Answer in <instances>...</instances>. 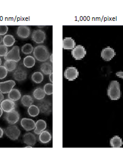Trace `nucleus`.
Instances as JSON below:
<instances>
[{"label": "nucleus", "mask_w": 123, "mask_h": 156, "mask_svg": "<svg viewBox=\"0 0 123 156\" xmlns=\"http://www.w3.org/2000/svg\"><path fill=\"white\" fill-rule=\"evenodd\" d=\"M22 51L25 54H29L34 51V47L30 44H26L22 48Z\"/></svg>", "instance_id": "nucleus-30"}, {"label": "nucleus", "mask_w": 123, "mask_h": 156, "mask_svg": "<svg viewBox=\"0 0 123 156\" xmlns=\"http://www.w3.org/2000/svg\"><path fill=\"white\" fill-rule=\"evenodd\" d=\"M50 61H51V63H52V54H51V56H50Z\"/></svg>", "instance_id": "nucleus-41"}, {"label": "nucleus", "mask_w": 123, "mask_h": 156, "mask_svg": "<svg viewBox=\"0 0 123 156\" xmlns=\"http://www.w3.org/2000/svg\"><path fill=\"white\" fill-rule=\"evenodd\" d=\"M23 63L25 67L27 68H32L35 64V59L34 57L31 56H28L24 59Z\"/></svg>", "instance_id": "nucleus-23"}, {"label": "nucleus", "mask_w": 123, "mask_h": 156, "mask_svg": "<svg viewBox=\"0 0 123 156\" xmlns=\"http://www.w3.org/2000/svg\"><path fill=\"white\" fill-rule=\"evenodd\" d=\"M5 119L9 124H15L19 120L20 115L18 112L13 110L12 111L7 112L5 116Z\"/></svg>", "instance_id": "nucleus-11"}, {"label": "nucleus", "mask_w": 123, "mask_h": 156, "mask_svg": "<svg viewBox=\"0 0 123 156\" xmlns=\"http://www.w3.org/2000/svg\"><path fill=\"white\" fill-rule=\"evenodd\" d=\"M72 54L74 59L76 60H81L83 59L86 56V50L83 46L77 45L72 49Z\"/></svg>", "instance_id": "nucleus-5"}, {"label": "nucleus", "mask_w": 123, "mask_h": 156, "mask_svg": "<svg viewBox=\"0 0 123 156\" xmlns=\"http://www.w3.org/2000/svg\"><path fill=\"white\" fill-rule=\"evenodd\" d=\"M34 55L37 60L42 62L47 61L50 57V53L43 45L37 46L34 49Z\"/></svg>", "instance_id": "nucleus-2"}, {"label": "nucleus", "mask_w": 123, "mask_h": 156, "mask_svg": "<svg viewBox=\"0 0 123 156\" xmlns=\"http://www.w3.org/2000/svg\"><path fill=\"white\" fill-rule=\"evenodd\" d=\"M108 96L111 100H118L121 97L120 84L117 81L110 82L107 91Z\"/></svg>", "instance_id": "nucleus-1"}, {"label": "nucleus", "mask_w": 123, "mask_h": 156, "mask_svg": "<svg viewBox=\"0 0 123 156\" xmlns=\"http://www.w3.org/2000/svg\"><path fill=\"white\" fill-rule=\"evenodd\" d=\"M40 69L44 74L50 75L52 72V66L51 63L45 62L41 65Z\"/></svg>", "instance_id": "nucleus-21"}, {"label": "nucleus", "mask_w": 123, "mask_h": 156, "mask_svg": "<svg viewBox=\"0 0 123 156\" xmlns=\"http://www.w3.org/2000/svg\"><path fill=\"white\" fill-rule=\"evenodd\" d=\"M3 43L7 47H10L15 43V38L12 35H7L3 38Z\"/></svg>", "instance_id": "nucleus-24"}, {"label": "nucleus", "mask_w": 123, "mask_h": 156, "mask_svg": "<svg viewBox=\"0 0 123 156\" xmlns=\"http://www.w3.org/2000/svg\"><path fill=\"white\" fill-rule=\"evenodd\" d=\"M4 66L5 67L7 71L12 72L16 69L17 66V63L12 60H6L4 63Z\"/></svg>", "instance_id": "nucleus-26"}, {"label": "nucleus", "mask_w": 123, "mask_h": 156, "mask_svg": "<svg viewBox=\"0 0 123 156\" xmlns=\"http://www.w3.org/2000/svg\"><path fill=\"white\" fill-rule=\"evenodd\" d=\"M22 140L24 143L31 146H34L36 143V136L31 133L24 134L22 138Z\"/></svg>", "instance_id": "nucleus-15"}, {"label": "nucleus", "mask_w": 123, "mask_h": 156, "mask_svg": "<svg viewBox=\"0 0 123 156\" xmlns=\"http://www.w3.org/2000/svg\"><path fill=\"white\" fill-rule=\"evenodd\" d=\"M1 108H2L3 111L7 113L15 110L16 108V104L13 101L10 99H7L3 100L1 102Z\"/></svg>", "instance_id": "nucleus-12"}, {"label": "nucleus", "mask_w": 123, "mask_h": 156, "mask_svg": "<svg viewBox=\"0 0 123 156\" xmlns=\"http://www.w3.org/2000/svg\"><path fill=\"white\" fill-rule=\"evenodd\" d=\"M35 122L34 120L31 119L23 118L21 121V125L22 127L25 131H31L35 128Z\"/></svg>", "instance_id": "nucleus-13"}, {"label": "nucleus", "mask_w": 123, "mask_h": 156, "mask_svg": "<svg viewBox=\"0 0 123 156\" xmlns=\"http://www.w3.org/2000/svg\"><path fill=\"white\" fill-rule=\"evenodd\" d=\"M8 53L7 47L4 45H0V57H4Z\"/></svg>", "instance_id": "nucleus-33"}, {"label": "nucleus", "mask_w": 123, "mask_h": 156, "mask_svg": "<svg viewBox=\"0 0 123 156\" xmlns=\"http://www.w3.org/2000/svg\"><path fill=\"white\" fill-rule=\"evenodd\" d=\"M30 32L31 30L29 27L27 26H19L17 31V35L19 37L24 39L29 37Z\"/></svg>", "instance_id": "nucleus-14"}, {"label": "nucleus", "mask_w": 123, "mask_h": 156, "mask_svg": "<svg viewBox=\"0 0 123 156\" xmlns=\"http://www.w3.org/2000/svg\"><path fill=\"white\" fill-rule=\"evenodd\" d=\"M37 106L42 113L45 115H48L52 111V106L51 104L47 100H42L40 101L38 104Z\"/></svg>", "instance_id": "nucleus-9"}, {"label": "nucleus", "mask_w": 123, "mask_h": 156, "mask_svg": "<svg viewBox=\"0 0 123 156\" xmlns=\"http://www.w3.org/2000/svg\"><path fill=\"white\" fill-rule=\"evenodd\" d=\"M16 85L14 81L10 80L6 82H0V92L2 94L9 93Z\"/></svg>", "instance_id": "nucleus-10"}, {"label": "nucleus", "mask_w": 123, "mask_h": 156, "mask_svg": "<svg viewBox=\"0 0 123 156\" xmlns=\"http://www.w3.org/2000/svg\"><path fill=\"white\" fill-rule=\"evenodd\" d=\"M7 74V69L4 66H0V79H4Z\"/></svg>", "instance_id": "nucleus-32"}, {"label": "nucleus", "mask_w": 123, "mask_h": 156, "mask_svg": "<svg viewBox=\"0 0 123 156\" xmlns=\"http://www.w3.org/2000/svg\"><path fill=\"white\" fill-rule=\"evenodd\" d=\"M75 42L71 37H66L63 39V48L66 50H72L75 47Z\"/></svg>", "instance_id": "nucleus-17"}, {"label": "nucleus", "mask_w": 123, "mask_h": 156, "mask_svg": "<svg viewBox=\"0 0 123 156\" xmlns=\"http://www.w3.org/2000/svg\"><path fill=\"white\" fill-rule=\"evenodd\" d=\"M46 38L45 33L41 30H34L32 34V39L37 44H42Z\"/></svg>", "instance_id": "nucleus-8"}, {"label": "nucleus", "mask_w": 123, "mask_h": 156, "mask_svg": "<svg viewBox=\"0 0 123 156\" xmlns=\"http://www.w3.org/2000/svg\"><path fill=\"white\" fill-rule=\"evenodd\" d=\"M3 114V110L2 109V108L0 107V117H1V116Z\"/></svg>", "instance_id": "nucleus-39"}, {"label": "nucleus", "mask_w": 123, "mask_h": 156, "mask_svg": "<svg viewBox=\"0 0 123 156\" xmlns=\"http://www.w3.org/2000/svg\"><path fill=\"white\" fill-rule=\"evenodd\" d=\"M110 145L112 148H121L123 145V140L120 136L117 135L114 136L110 140Z\"/></svg>", "instance_id": "nucleus-19"}, {"label": "nucleus", "mask_w": 123, "mask_h": 156, "mask_svg": "<svg viewBox=\"0 0 123 156\" xmlns=\"http://www.w3.org/2000/svg\"><path fill=\"white\" fill-rule=\"evenodd\" d=\"M34 99L29 95H24L22 98V103L25 107H29L34 103Z\"/></svg>", "instance_id": "nucleus-27"}, {"label": "nucleus", "mask_w": 123, "mask_h": 156, "mask_svg": "<svg viewBox=\"0 0 123 156\" xmlns=\"http://www.w3.org/2000/svg\"><path fill=\"white\" fill-rule=\"evenodd\" d=\"M3 134H4V131L0 127V138H1L3 136Z\"/></svg>", "instance_id": "nucleus-37"}, {"label": "nucleus", "mask_w": 123, "mask_h": 156, "mask_svg": "<svg viewBox=\"0 0 123 156\" xmlns=\"http://www.w3.org/2000/svg\"><path fill=\"white\" fill-rule=\"evenodd\" d=\"M2 42H3V38L1 35H0V44L2 43Z\"/></svg>", "instance_id": "nucleus-40"}, {"label": "nucleus", "mask_w": 123, "mask_h": 156, "mask_svg": "<svg viewBox=\"0 0 123 156\" xmlns=\"http://www.w3.org/2000/svg\"><path fill=\"white\" fill-rule=\"evenodd\" d=\"M8 27L7 26H0V35H4L7 33Z\"/></svg>", "instance_id": "nucleus-34"}, {"label": "nucleus", "mask_w": 123, "mask_h": 156, "mask_svg": "<svg viewBox=\"0 0 123 156\" xmlns=\"http://www.w3.org/2000/svg\"><path fill=\"white\" fill-rule=\"evenodd\" d=\"M53 74H52V72L50 74V76H49V79H50V82L52 83V81H53Z\"/></svg>", "instance_id": "nucleus-38"}, {"label": "nucleus", "mask_w": 123, "mask_h": 156, "mask_svg": "<svg viewBox=\"0 0 123 156\" xmlns=\"http://www.w3.org/2000/svg\"><path fill=\"white\" fill-rule=\"evenodd\" d=\"M4 59L5 60H12L17 63L21 60L20 56V49L18 46H14L7 55L4 56Z\"/></svg>", "instance_id": "nucleus-4"}, {"label": "nucleus", "mask_w": 123, "mask_h": 156, "mask_svg": "<svg viewBox=\"0 0 123 156\" xmlns=\"http://www.w3.org/2000/svg\"><path fill=\"white\" fill-rule=\"evenodd\" d=\"M116 75L120 78H122L123 79V71H119L116 73Z\"/></svg>", "instance_id": "nucleus-35"}, {"label": "nucleus", "mask_w": 123, "mask_h": 156, "mask_svg": "<svg viewBox=\"0 0 123 156\" xmlns=\"http://www.w3.org/2000/svg\"><path fill=\"white\" fill-rule=\"evenodd\" d=\"M52 136L48 131H42L39 136V141L42 143H47L51 141Z\"/></svg>", "instance_id": "nucleus-20"}, {"label": "nucleus", "mask_w": 123, "mask_h": 156, "mask_svg": "<svg viewBox=\"0 0 123 156\" xmlns=\"http://www.w3.org/2000/svg\"><path fill=\"white\" fill-rule=\"evenodd\" d=\"M33 95H34V97H35V98H36V99L42 100L45 97V93L43 89L39 87L35 90V91H34Z\"/></svg>", "instance_id": "nucleus-25"}, {"label": "nucleus", "mask_w": 123, "mask_h": 156, "mask_svg": "<svg viewBox=\"0 0 123 156\" xmlns=\"http://www.w3.org/2000/svg\"><path fill=\"white\" fill-rule=\"evenodd\" d=\"M44 91L45 94L50 96L53 93V84L52 83H47L44 86Z\"/></svg>", "instance_id": "nucleus-31"}, {"label": "nucleus", "mask_w": 123, "mask_h": 156, "mask_svg": "<svg viewBox=\"0 0 123 156\" xmlns=\"http://www.w3.org/2000/svg\"><path fill=\"white\" fill-rule=\"evenodd\" d=\"M79 76V72L76 67H67L64 72V76L69 81H73Z\"/></svg>", "instance_id": "nucleus-6"}, {"label": "nucleus", "mask_w": 123, "mask_h": 156, "mask_svg": "<svg viewBox=\"0 0 123 156\" xmlns=\"http://www.w3.org/2000/svg\"><path fill=\"white\" fill-rule=\"evenodd\" d=\"M47 127V123L44 120H39L35 123V128L34 130V133L37 135H40L43 131Z\"/></svg>", "instance_id": "nucleus-18"}, {"label": "nucleus", "mask_w": 123, "mask_h": 156, "mask_svg": "<svg viewBox=\"0 0 123 156\" xmlns=\"http://www.w3.org/2000/svg\"><path fill=\"white\" fill-rule=\"evenodd\" d=\"M13 77L17 81H22L27 78V73L24 69L19 68L14 72Z\"/></svg>", "instance_id": "nucleus-16"}, {"label": "nucleus", "mask_w": 123, "mask_h": 156, "mask_svg": "<svg viewBox=\"0 0 123 156\" xmlns=\"http://www.w3.org/2000/svg\"><path fill=\"white\" fill-rule=\"evenodd\" d=\"M28 113L29 116L32 117H36L39 115L40 113V110L37 106L32 105L28 109Z\"/></svg>", "instance_id": "nucleus-28"}, {"label": "nucleus", "mask_w": 123, "mask_h": 156, "mask_svg": "<svg viewBox=\"0 0 123 156\" xmlns=\"http://www.w3.org/2000/svg\"><path fill=\"white\" fill-rule=\"evenodd\" d=\"M5 133L7 137L13 141L18 139L21 134V131L19 128L15 125L7 127L5 130Z\"/></svg>", "instance_id": "nucleus-3"}, {"label": "nucleus", "mask_w": 123, "mask_h": 156, "mask_svg": "<svg viewBox=\"0 0 123 156\" xmlns=\"http://www.w3.org/2000/svg\"><path fill=\"white\" fill-rule=\"evenodd\" d=\"M4 95L2 94V93L1 92H0V103L4 100Z\"/></svg>", "instance_id": "nucleus-36"}, {"label": "nucleus", "mask_w": 123, "mask_h": 156, "mask_svg": "<svg viewBox=\"0 0 123 156\" xmlns=\"http://www.w3.org/2000/svg\"><path fill=\"white\" fill-rule=\"evenodd\" d=\"M116 55L115 50L110 46L103 49L101 52L102 59L105 61H109Z\"/></svg>", "instance_id": "nucleus-7"}, {"label": "nucleus", "mask_w": 123, "mask_h": 156, "mask_svg": "<svg viewBox=\"0 0 123 156\" xmlns=\"http://www.w3.org/2000/svg\"><path fill=\"white\" fill-rule=\"evenodd\" d=\"M1 63H2V61H1V59H0V66H1Z\"/></svg>", "instance_id": "nucleus-42"}, {"label": "nucleus", "mask_w": 123, "mask_h": 156, "mask_svg": "<svg viewBox=\"0 0 123 156\" xmlns=\"http://www.w3.org/2000/svg\"><path fill=\"white\" fill-rule=\"evenodd\" d=\"M8 97L10 99L16 101L21 98V93L19 90L13 89L9 93Z\"/></svg>", "instance_id": "nucleus-22"}, {"label": "nucleus", "mask_w": 123, "mask_h": 156, "mask_svg": "<svg viewBox=\"0 0 123 156\" xmlns=\"http://www.w3.org/2000/svg\"><path fill=\"white\" fill-rule=\"evenodd\" d=\"M43 79V75L40 72H35L32 75V80L36 83H42Z\"/></svg>", "instance_id": "nucleus-29"}]
</instances>
